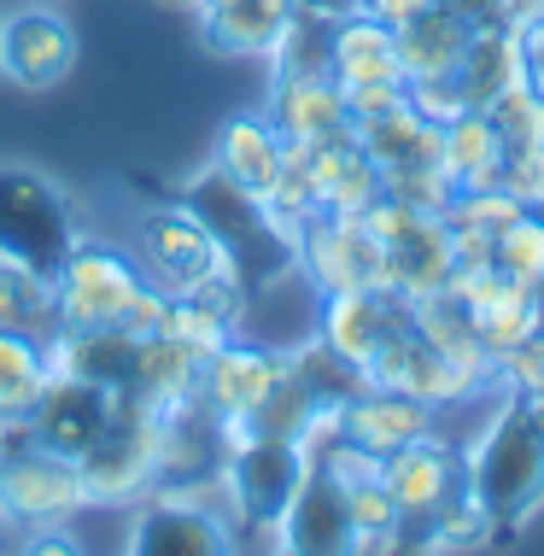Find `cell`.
Returning a JSON list of instances; mask_svg holds the SVG:
<instances>
[{"label":"cell","instance_id":"bcb514c9","mask_svg":"<svg viewBox=\"0 0 544 556\" xmlns=\"http://www.w3.org/2000/svg\"><path fill=\"white\" fill-rule=\"evenodd\" d=\"M521 404H527V416H533V422H539V428H544V393H527V399H521Z\"/></svg>","mask_w":544,"mask_h":556},{"label":"cell","instance_id":"ffe728a7","mask_svg":"<svg viewBox=\"0 0 544 556\" xmlns=\"http://www.w3.org/2000/svg\"><path fill=\"white\" fill-rule=\"evenodd\" d=\"M53 369L94 381L105 393H135V369H141V340L129 328H53L48 340Z\"/></svg>","mask_w":544,"mask_h":556},{"label":"cell","instance_id":"52a82bcc","mask_svg":"<svg viewBox=\"0 0 544 556\" xmlns=\"http://www.w3.org/2000/svg\"><path fill=\"white\" fill-rule=\"evenodd\" d=\"M88 504L83 475L48 445H0V521L7 528H65Z\"/></svg>","mask_w":544,"mask_h":556},{"label":"cell","instance_id":"d6a6232c","mask_svg":"<svg viewBox=\"0 0 544 556\" xmlns=\"http://www.w3.org/2000/svg\"><path fill=\"white\" fill-rule=\"evenodd\" d=\"M0 328H24V334L53 340V328H59V317H53V281L0 264Z\"/></svg>","mask_w":544,"mask_h":556},{"label":"cell","instance_id":"f1b7e54d","mask_svg":"<svg viewBox=\"0 0 544 556\" xmlns=\"http://www.w3.org/2000/svg\"><path fill=\"white\" fill-rule=\"evenodd\" d=\"M200 352H188L170 334H147L141 340V369H135V393L159 410H176V404H193L200 393Z\"/></svg>","mask_w":544,"mask_h":556},{"label":"cell","instance_id":"8992f818","mask_svg":"<svg viewBox=\"0 0 544 556\" xmlns=\"http://www.w3.org/2000/svg\"><path fill=\"white\" fill-rule=\"evenodd\" d=\"M141 288H147L141 258H129L124 247L77 235L71 258L53 276V317L59 328H112V323H124V311L135 305Z\"/></svg>","mask_w":544,"mask_h":556},{"label":"cell","instance_id":"1f68e13d","mask_svg":"<svg viewBox=\"0 0 544 556\" xmlns=\"http://www.w3.org/2000/svg\"><path fill=\"white\" fill-rule=\"evenodd\" d=\"M287 369L299 375V381L316 393V404H352L363 387H375V375L369 369H357V364H345V357L334 352V345H322V340H299V345H287Z\"/></svg>","mask_w":544,"mask_h":556},{"label":"cell","instance_id":"74e56055","mask_svg":"<svg viewBox=\"0 0 544 556\" xmlns=\"http://www.w3.org/2000/svg\"><path fill=\"white\" fill-rule=\"evenodd\" d=\"M497 188L509 193L527 212H544V141H521L504 153V170H497Z\"/></svg>","mask_w":544,"mask_h":556},{"label":"cell","instance_id":"cb8c5ba5","mask_svg":"<svg viewBox=\"0 0 544 556\" xmlns=\"http://www.w3.org/2000/svg\"><path fill=\"white\" fill-rule=\"evenodd\" d=\"M533 83V59H527V36L516 24H480L475 41H468V59L457 71V88H463V106L486 112L497 94Z\"/></svg>","mask_w":544,"mask_h":556},{"label":"cell","instance_id":"8d00e7d4","mask_svg":"<svg viewBox=\"0 0 544 556\" xmlns=\"http://www.w3.org/2000/svg\"><path fill=\"white\" fill-rule=\"evenodd\" d=\"M486 117L497 124V135H504V147H521V141H544V83H521L509 88V94H497Z\"/></svg>","mask_w":544,"mask_h":556},{"label":"cell","instance_id":"2e32d148","mask_svg":"<svg viewBox=\"0 0 544 556\" xmlns=\"http://www.w3.org/2000/svg\"><path fill=\"white\" fill-rule=\"evenodd\" d=\"M369 375H375L381 387H398V393L433 404V410H451V404H463L475 387H486V375L463 369L457 357H445L433 340H421L410 323H404V334L392 340L381 357H375Z\"/></svg>","mask_w":544,"mask_h":556},{"label":"cell","instance_id":"83f0119b","mask_svg":"<svg viewBox=\"0 0 544 556\" xmlns=\"http://www.w3.org/2000/svg\"><path fill=\"white\" fill-rule=\"evenodd\" d=\"M504 153L509 147L486 112L463 106L451 124H440V164L457 188H492L497 170H504Z\"/></svg>","mask_w":544,"mask_h":556},{"label":"cell","instance_id":"d6986e66","mask_svg":"<svg viewBox=\"0 0 544 556\" xmlns=\"http://www.w3.org/2000/svg\"><path fill=\"white\" fill-rule=\"evenodd\" d=\"M433 422H440L433 404L398 393V387H381V381L363 387L352 404H340V440H352L357 451H369V457H392L398 445L433 433Z\"/></svg>","mask_w":544,"mask_h":556},{"label":"cell","instance_id":"4dcf8cb0","mask_svg":"<svg viewBox=\"0 0 544 556\" xmlns=\"http://www.w3.org/2000/svg\"><path fill=\"white\" fill-rule=\"evenodd\" d=\"M345 498H352V551H357V556L398 551L404 539H410V521L398 516L392 492L381 486V469H375V475H357V480H345Z\"/></svg>","mask_w":544,"mask_h":556},{"label":"cell","instance_id":"7402d4cb","mask_svg":"<svg viewBox=\"0 0 544 556\" xmlns=\"http://www.w3.org/2000/svg\"><path fill=\"white\" fill-rule=\"evenodd\" d=\"M269 124L287 141H316V135H345L352 112H345V88L328 71H276L269 88Z\"/></svg>","mask_w":544,"mask_h":556},{"label":"cell","instance_id":"5b68a950","mask_svg":"<svg viewBox=\"0 0 544 556\" xmlns=\"http://www.w3.org/2000/svg\"><path fill=\"white\" fill-rule=\"evenodd\" d=\"M164 410L141 393H112V422L77 457L88 504H135L164 475Z\"/></svg>","mask_w":544,"mask_h":556},{"label":"cell","instance_id":"ac0fdd59","mask_svg":"<svg viewBox=\"0 0 544 556\" xmlns=\"http://www.w3.org/2000/svg\"><path fill=\"white\" fill-rule=\"evenodd\" d=\"M200 41L223 59H276L299 7L293 0H200Z\"/></svg>","mask_w":544,"mask_h":556},{"label":"cell","instance_id":"7bdbcfd3","mask_svg":"<svg viewBox=\"0 0 544 556\" xmlns=\"http://www.w3.org/2000/svg\"><path fill=\"white\" fill-rule=\"evenodd\" d=\"M299 12H311V18H322V24H334L345 18V12H357V0H293Z\"/></svg>","mask_w":544,"mask_h":556},{"label":"cell","instance_id":"9a60e30c","mask_svg":"<svg viewBox=\"0 0 544 556\" xmlns=\"http://www.w3.org/2000/svg\"><path fill=\"white\" fill-rule=\"evenodd\" d=\"M276 545L293 556H352V498H345V480L322 457L299 480L293 504L276 528Z\"/></svg>","mask_w":544,"mask_h":556},{"label":"cell","instance_id":"6da1fadb","mask_svg":"<svg viewBox=\"0 0 544 556\" xmlns=\"http://www.w3.org/2000/svg\"><path fill=\"white\" fill-rule=\"evenodd\" d=\"M468 492L486 504L497 533H516L544 509V428L527 416V404L509 393L463 451Z\"/></svg>","mask_w":544,"mask_h":556},{"label":"cell","instance_id":"4fadbf2b","mask_svg":"<svg viewBox=\"0 0 544 556\" xmlns=\"http://www.w3.org/2000/svg\"><path fill=\"white\" fill-rule=\"evenodd\" d=\"M77 65V29L59 7H24L0 18V77H12L29 94H48Z\"/></svg>","mask_w":544,"mask_h":556},{"label":"cell","instance_id":"d4e9b609","mask_svg":"<svg viewBox=\"0 0 544 556\" xmlns=\"http://www.w3.org/2000/svg\"><path fill=\"white\" fill-rule=\"evenodd\" d=\"M468 41H475V24H468V12H457L451 0L428 7L410 24H398L404 83H416V77H457L463 59H468Z\"/></svg>","mask_w":544,"mask_h":556},{"label":"cell","instance_id":"484cf974","mask_svg":"<svg viewBox=\"0 0 544 556\" xmlns=\"http://www.w3.org/2000/svg\"><path fill=\"white\" fill-rule=\"evenodd\" d=\"M457 269V252H451V229L445 217H416L410 229L387 247V288L410 305L421 293H440Z\"/></svg>","mask_w":544,"mask_h":556},{"label":"cell","instance_id":"b9f144b4","mask_svg":"<svg viewBox=\"0 0 544 556\" xmlns=\"http://www.w3.org/2000/svg\"><path fill=\"white\" fill-rule=\"evenodd\" d=\"M428 7H440V0H357V12H369V18H381V24H410V18H421Z\"/></svg>","mask_w":544,"mask_h":556},{"label":"cell","instance_id":"7c38bea8","mask_svg":"<svg viewBox=\"0 0 544 556\" xmlns=\"http://www.w3.org/2000/svg\"><path fill=\"white\" fill-rule=\"evenodd\" d=\"M410 323V305L387 288H345V293H316V328L311 334L334 345L345 364L375 369V357Z\"/></svg>","mask_w":544,"mask_h":556},{"label":"cell","instance_id":"5bb4252c","mask_svg":"<svg viewBox=\"0 0 544 556\" xmlns=\"http://www.w3.org/2000/svg\"><path fill=\"white\" fill-rule=\"evenodd\" d=\"M381 486L392 492V504H398V516L410 521V528H428V521L468 486L463 451L445 445L440 433H421V440L381 457Z\"/></svg>","mask_w":544,"mask_h":556},{"label":"cell","instance_id":"30bf717a","mask_svg":"<svg viewBox=\"0 0 544 556\" xmlns=\"http://www.w3.org/2000/svg\"><path fill=\"white\" fill-rule=\"evenodd\" d=\"M293 247H299V276L311 281V293L387 288V247L369 235V223H363V217L316 212V217H305L293 229Z\"/></svg>","mask_w":544,"mask_h":556},{"label":"cell","instance_id":"4316f807","mask_svg":"<svg viewBox=\"0 0 544 556\" xmlns=\"http://www.w3.org/2000/svg\"><path fill=\"white\" fill-rule=\"evenodd\" d=\"M363 159L375 164L381 176L392 170H416V164H440V124H428L410 100L387 117H369V124H352Z\"/></svg>","mask_w":544,"mask_h":556},{"label":"cell","instance_id":"60d3db41","mask_svg":"<svg viewBox=\"0 0 544 556\" xmlns=\"http://www.w3.org/2000/svg\"><path fill=\"white\" fill-rule=\"evenodd\" d=\"M404 94H410V106L428 117V124H451V117L463 112L457 77H416V83H404Z\"/></svg>","mask_w":544,"mask_h":556},{"label":"cell","instance_id":"7dc6e473","mask_svg":"<svg viewBox=\"0 0 544 556\" xmlns=\"http://www.w3.org/2000/svg\"><path fill=\"white\" fill-rule=\"evenodd\" d=\"M159 7H176V12H193L200 0H159Z\"/></svg>","mask_w":544,"mask_h":556},{"label":"cell","instance_id":"44dd1931","mask_svg":"<svg viewBox=\"0 0 544 556\" xmlns=\"http://www.w3.org/2000/svg\"><path fill=\"white\" fill-rule=\"evenodd\" d=\"M328 77L340 88H369V83H404L398 59V29L369 18V12H345L328 24Z\"/></svg>","mask_w":544,"mask_h":556},{"label":"cell","instance_id":"f546056e","mask_svg":"<svg viewBox=\"0 0 544 556\" xmlns=\"http://www.w3.org/2000/svg\"><path fill=\"white\" fill-rule=\"evenodd\" d=\"M53 381V352L41 334L0 328V416H24Z\"/></svg>","mask_w":544,"mask_h":556},{"label":"cell","instance_id":"ab89813d","mask_svg":"<svg viewBox=\"0 0 544 556\" xmlns=\"http://www.w3.org/2000/svg\"><path fill=\"white\" fill-rule=\"evenodd\" d=\"M492 381H504L516 399H527V393H544V328H539V334H527V340H521L509 357H497Z\"/></svg>","mask_w":544,"mask_h":556},{"label":"cell","instance_id":"9c48e42d","mask_svg":"<svg viewBox=\"0 0 544 556\" xmlns=\"http://www.w3.org/2000/svg\"><path fill=\"white\" fill-rule=\"evenodd\" d=\"M135 258H141L147 281H159L164 293H188L193 281L229 269V258H223V247H217V235L205 229V217L193 212L188 200L147 205L141 223H135Z\"/></svg>","mask_w":544,"mask_h":556},{"label":"cell","instance_id":"e0dca14e","mask_svg":"<svg viewBox=\"0 0 544 556\" xmlns=\"http://www.w3.org/2000/svg\"><path fill=\"white\" fill-rule=\"evenodd\" d=\"M24 422H29V433H36V445H48V451H59V457L77 463L83 451L100 440V428L112 422V393L94 387V381H77V375L53 369V381L41 387V399L24 410Z\"/></svg>","mask_w":544,"mask_h":556},{"label":"cell","instance_id":"277c9868","mask_svg":"<svg viewBox=\"0 0 544 556\" xmlns=\"http://www.w3.org/2000/svg\"><path fill=\"white\" fill-rule=\"evenodd\" d=\"M217 433H223V445H229V463H223V498H229V516L240 521V528L276 539L299 480L311 475L316 451L305 440H287V433H252L246 422L217 428Z\"/></svg>","mask_w":544,"mask_h":556},{"label":"cell","instance_id":"ee69618b","mask_svg":"<svg viewBox=\"0 0 544 556\" xmlns=\"http://www.w3.org/2000/svg\"><path fill=\"white\" fill-rule=\"evenodd\" d=\"M521 36H527V59H533V77L544 83V12L521 29Z\"/></svg>","mask_w":544,"mask_h":556},{"label":"cell","instance_id":"f6af8a7d","mask_svg":"<svg viewBox=\"0 0 544 556\" xmlns=\"http://www.w3.org/2000/svg\"><path fill=\"white\" fill-rule=\"evenodd\" d=\"M544 12V0H516V29H527Z\"/></svg>","mask_w":544,"mask_h":556},{"label":"cell","instance_id":"e575fe53","mask_svg":"<svg viewBox=\"0 0 544 556\" xmlns=\"http://www.w3.org/2000/svg\"><path fill=\"white\" fill-rule=\"evenodd\" d=\"M159 334H170V340L188 345V352H200V357H205V352H217V345L229 340L235 328L223 323L211 305H200L193 293H170V305H164V328H159Z\"/></svg>","mask_w":544,"mask_h":556},{"label":"cell","instance_id":"7a4b0ae2","mask_svg":"<svg viewBox=\"0 0 544 556\" xmlns=\"http://www.w3.org/2000/svg\"><path fill=\"white\" fill-rule=\"evenodd\" d=\"M181 200H188L193 212L205 217V229L217 235L223 258H229V269H235L240 281H246V293L276 288L281 276H293V269H299L293 229H287L276 212H269V200H258V193H246V188H235L229 176L217 170V164L193 176Z\"/></svg>","mask_w":544,"mask_h":556},{"label":"cell","instance_id":"8fae6325","mask_svg":"<svg viewBox=\"0 0 544 556\" xmlns=\"http://www.w3.org/2000/svg\"><path fill=\"white\" fill-rule=\"evenodd\" d=\"M287 375V352L281 345H258V340H240L229 334L217 352H205L200 364V410L211 416L217 428H235V422H252L258 404L276 393V381Z\"/></svg>","mask_w":544,"mask_h":556},{"label":"cell","instance_id":"603a6c76","mask_svg":"<svg viewBox=\"0 0 544 556\" xmlns=\"http://www.w3.org/2000/svg\"><path fill=\"white\" fill-rule=\"evenodd\" d=\"M211 164H217V170L229 176L235 188H246V193H258V200H269V188H276L281 170H287V135L269 124V112H240V117H229V124H223Z\"/></svg>","mask_w":544,"mask_h":556},{"label":"cell","instance_id":"3957f363","mask_svg":"<svg viewBox=\"0 0 544 556\" xmlns=\"http://www.w3.org/2000/svg\"><path fill=\"white\" fill-rule=\"evenodd\" d=\"M77 205L36 164H0V264L53 281L77 247Z\"/></svg>","mask_w":544,"mask_h":556},{"label":"cell","instance_id":"f35d334b","mask_svg":"<svg viewBox=\"0 0 544 556\" xmlns=\"http://www.w3.org/2000/svg\"><path fill=\"white\" fill-rule=\"evenodd\" d=\"M375 200H381V170H375L369 159H357L352 170H345L340 182L322 193V212L328 217H363Z\"/></svg>","mask_w":544,"mask_h":556},{"label":"cell","instance_id":"836d02e7","mask_svg":"<svg viewBox=\"0 0 544 556\" xmlns=\"http://www.w3.org/2000/svg\"><path fill=\"white\" fill-rule=\"evenodd\" d=\"M492 269L509 281L539 288L544 281V212H521L516 223H504L492 235Z\"/></svg>","mask_w":544,"mask_h":556},{"label":"cell","instance_id":"ba28073f","mask_svg":"<svg viewBox=\"0 0 544 556\" xmlns=\"http://www.w3.org/2000/svg\"><path fill=\"white\" fill-rule=\"evenodd\" d=\"M124 545L135 556H229L235 551V516L205 504L200 492L153 486L135 498Z\"/></svg>","mask_w":544,"mask_h":556},{"label":"cell","instance_id":"d590c367","mask_svg":"<svg viewBox=\"0 0 544 556\" xmlns=\"http://www.w3.org/2000/svg\"><path fill=\"white\" fill-rule=\"evenodd\" d=\"M527 205H516L504 188H457L445 205V229H480V235H497L504 223H516Z\"/></svg>","mask_w":544,"mask_h":556}]
</instances>
